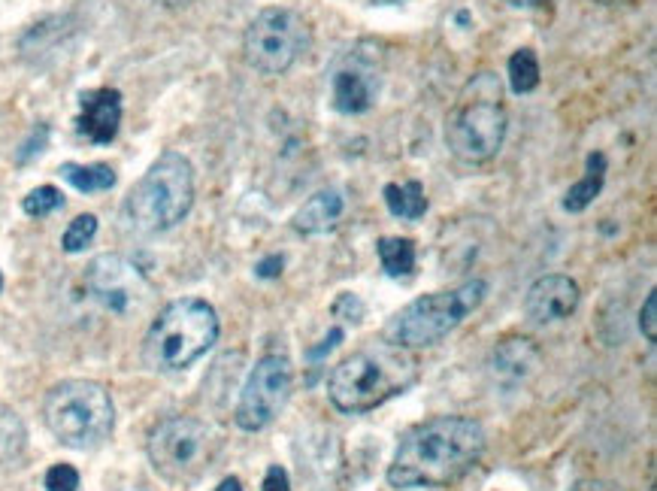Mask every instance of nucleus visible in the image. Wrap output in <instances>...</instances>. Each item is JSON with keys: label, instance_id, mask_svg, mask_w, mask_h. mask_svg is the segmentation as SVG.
Returning <instances> with one entry per match:
<instances>
[{"label": "nucleus", "instance_id": "nucleus-1", "mask_svg": "<svg viewBox=\"0 0 657 491\" xmlns=\"http://www.w3.org/2000/svg\"><path fill=\"white\" fill-rule=\"evenodd\" d=\"M485 428L470 416H436L400 437L388 482L394 488H443L467 476L485 452Z\"/></svg>", "mask_w": 657, "mask_h": 491}, {"label": "nucleus", "instance_id": "nucleus-2", "mask_svg": "<svg viewBox=\"0 0 657 491\" xmlns=\"http://www.w3.org/2000/svg\"><path fill=\"white\" fill-rule=\"evenodd\" d=\"M415 382L418 358L409 349L382 337L355 349L331 370V376H327V398L340 413L361 416L403 395Z\"/></svg>", "mask_w": 657, "mask_h": 491}, {"label": "nucleus", "instance_id": "nucleus-3", "mask_svg": "<svg viewBox=\"0 0 657 491\" xmlns=\"http://www.w3.org/2000/svg\"><path fill=\"white\" fill-rule=\"evenodd\" d=\"M509 116L503 107V88L494 73H476L446 119V146L464 164L491 161L506 140Z\"/></svg>", "mask_w": 657, "mask_h": 491}, {"label": "nucleus", "instance_id": "nucleus-4", "mask_svg": "<svg viewBox=\"0 0 657 491\" xmlns=\"http://www.w3.org/2000/svg\"><path fill=\"white\" fill-rule=\"evenodd\" d=\"M194 207V167L182 152H164L125 198V222L137 234H164Z\"/></svg>", "mask_w": 657, "mask_h": 491}, {"label": "nucleus", "instance_id": "nucleus-5", "mask_svg": "<svg viewBox=\"0 0 657 491\" xmlns=\"http://www.w3.org/2000/svg\"><path fill=\"white\" fill-rule=\"evenodd\" d=\"M218 313L200 298L167 304L146 331L143 361L155 373H176L203 358L218 340Z\"/></svg>", "mask_w": 657, "mask_h": 491}, {"label": "nucleus", "instance_id": "nucleus-6", "mask_svg": "<svg viewBox=\"0 0 657 491\" xmlns=\"http://www.w3.org/2000/svg\"><path fill=\"white\" fill-rule=\"evenodd\" d=\"M488 294L485 279H467L458 288L449 291H433L424 298L406 304L400 313L391 316L385 325V340L403 346V349H430L436 343H443Z\"/></svg>", "mask_w": 657, "mask_h": 491}, {"label": "nucleus", "instance_id": "nucleus-7", "mask_svg": "<svg viewBox=\"0 0 657 491\" xmlns=\"http://www.w3.org/2000/svg\"><path fill=\"white\" fill-rule=\"evenodd\" d=\"M46 428L70 449H97L116 428V407L109 391L94 379L58 382L43 404Z\"/></svg>", "mask_w": 657, "mask_h": 491}, {"label": "nucleus", "instance_id": "nucleus-8", "mask_svg": "<svg viewBox=\"0 0 657 491\" xmlns=\"http://www.w3.org/2000/svg\"><path fill=\"white\" fill-rule=\"evenodd\" d=\"M306 49H309V25L297 10L288 7L261 10L243 34L246 61L264 76L288 73Z\"/></svg>", "mask_w": 657, "mask_h": 491}, {"label": "nucleus", "instance_id": "nucleus-9", "mask_svg": "<svg viewBox=\"0 0 657 491\" xmlns=\"http://www.w3.org/2000/svg\"><path fill=\"white\" fill-rule=\"evenodd\" d=\"M215 455L212 431L191 416H173L149 434V461L167 482L185 485L206 473Z\"/></svg>", "mask_w": 657, "mask_h": 491}, {"label": "nucleus", "instance_id": "nucleus-10", "mask_svg": "<svg viewBox=\"0 0 657 491\" xmlns=\"http://www.w3.org/2000/svg\"><path fill=\"white\" fill-rule=\"evenodd\" d=\"M291 388H294L291 361L285 355H264L252 367V373L240 391L234 422L249 434L270 428L279 419V413L285 410V404L291 398Z\"/></svg>", "mask_w": 657, "mask_h": 491}, {"label": "nucleus", "instance_id": "nucleus-11", "mask_svg": "<svg viewBox=\"0 0 657 491\" xmlns=\"http://www.w3.org/2000/svg\"><path fill=\"white\" fill-rule=\"evenodd\" d=\"M331 107L343 116L373 110L382 91V49L370 40L340 52L331 64Z\"/></svg>", "mask_w": 657, "mask_h": 491}, {"label": "nucleus", "instance_id": "nucleus-12", "mask_svg": "<svg viewBox=\"0 0 657 491\" xmlns=\"http://www.w3.org/2000/svg\"><path fill=\"white\" fill-rule=\"evenodd\" d=\"M82 282L88 298L113 316L140 313L152 298V285L143 270L122 255H97L85 267Z\"/></svg>", "mask_w": 657, "mask_h": 491}, {"label": "nucleus", "instance_id": "nucleus-13", "mask_svg": "<svg viewBox=\"0 0 657 491\" xmlns=\"http://www.w3.org/2000/svg\"><path fill=\"white\" fill-rule=\"evenodd\" d=\"M579 301H582V291H579L576 279H570L564 273H549V276H539L527 288L524 316L533 325H552V322L573 316Z\"/></svg>", "mask_w": 657, "mask_h": 491}, {"label": "nucleus", "instance_id": "nucleus-14", "mask_svg": "<svg viewBox=\"0 0 657 491\" xmlns=\"http://www.w3.org/2000/svg\"><path fill=\"white\" fill-rule=\"evenodd\" d=\"M122 125V91L119 88H91L79 97L76 131L97 146L113 143Z\"/></svg>", "mask_w": 657, "mask_h": 491}, {"label": "nucleus", "instance_id": "nucleus-15", "mask_svg": "<svg viewBox=\"0 0 657 491\" xmlns=\"http://www.w3.org/2000/svg\"><path fill=\"white\" fill-rule=\"evenodd\" d=\"M539 361H542V355H539L533 340H527V337H506V340H500L491 349L488 370H491V376L500 385L515 388V385H524L539 370Z\"/></svg>", "mask_w": 657, "mask_h": 491}, {"label": "nucleus", "instance_id": "nucleus-16", "mask_svg": "<svg viewBox=\"0 0 657 491\" xmlns=\"http://www.w3.org/2000/svg\"><path fill=\"white\" fill-rule=\"evenodd\" d=\"M343 213H346V198H343V194L337 188H324V191H315L312 198L294 213L291 225H294L297 234L315 237V234H324V231L337 228Z\"/></svg>", "mask_w": 657, "mask_h": 491}, {"label": "nucleus", "instance_id": "nucleus-17", "mask_svg": "<svg viewBox=\"0 0 657 491\" xmlns=\"http://www.w3.org/2000/svg\"><path fill=\"white\" fill-rule=\"evenodd\" d=\"M603 182H606V155L603 152H591L585 176L579 182H573L570 191L564 194V210L567 213H585L600 198Z\"/></svg>", "mask_w": 657, "mask_h": 491}, {"label": "nucleus", "instance_id": "nucleus-18", "mask_svg": "<svg viewBox=\"0 0 657 491\" xmlns=\"http://www.w3.org/2000/svg\"><path fill=\"white\" fill-rule=\"evenodd\" d=\"M382 198H385V207L391 216L397 219H406V222H418L424 213H427V198H424V185L418 179H409L403 185L397 182H388L382 188Z\"/></svg>", "mask_w": 657, "mask_h": 491}, {"label": "nucleus", "instance_id": "nucleus-19", "mask_svg": "<svg viewBox=\"0 0 657 491\" xmlns=\"http://www.w3.org/2000/svg\"><path fill=\"white\" fill-rule=\"evenodd\" d=\"M376 252H379V261H382V270L391 276V279H406L412 276L415 270V240L409 237H382L376 243Z\"/></svg>", "mask_w": 657, "mask_h": 491}, {"label": "nucleus", "instance_id": "nucleus-20", "mask_svg": "<svg viewBox=\"0 0 657 491\" xmlns=\"http://www.w3.org/2000/svg\"><path fill=\"white\" fill-rule=\"evenodd\" d=\"M76 191H85V194H94V191H109L116 182H119V176H116V170L109 167V164H73V161H67V164H61V170H58Z\"/></svg>", "mask_w": 657, "mask_h": 491}, {"label": "nucleus", "instance_id": "nucleus-21", "mask_svg": "<svg viewBox=\"0 0 657 491\" xmlns=\"http://www.w3.org/2000/svg\"><path fill=\"white\" fill-rule=\"evenodd\" d=\"M28 446V431L19 413L7 404H0V467L16 464L25 455Z\"/></svg>", "mask_w": 657, "mask_h": 491}, {"label": "nucleus", "instance_id": "nucleus-22", "mask_svg": "<svg viewBox=\"0 0 657 491\" xmlns=\"http://www.w3.org/2000/svg\"><path fill=\"white\" fill-rule=\"evenodd\" d=\"M509 88L515 91V94H530L536 85H539V58H536V52L533 49H518V52H512V58H509Z\"/></svg>", "mask_w": 657, "mask_h": 491}, {"label": "nucleus", "instance_id": "nucleus-23", "mask_svg": "<svg viewBox=\"0 0 657 491\" xmlns=\"http://www.w3.org/2000/svg\"><path fill=\"white\" fill-rule=\"evenodd\" d=\"M61 207H64V194L55 185H40L22 201V210L34 219H46V216L58 213Z\"/></svg>", "mask_w": 657, "mask_h": 491}, {"label": "nucleus", "instance_id": "nucleus-24", "mask_svg": "<svg viewBox=\"0 0 657 491\" xmlns=\"http://www.w3.org/2000/svg\"><path fill=\"white\" fill-rule=\"evenodd\" d=\"M94 237H97V216L82 213V216H76V219L67 225V231H64V237H61V246H64V252L76 255V252H82L85 246H91Z\"/></svg>", "mask_w": 657, "mask_h": 491}, {"label": "nucleus", "instance_id": "nucleus-25", "mask_svg": "<svg viewBox=\"0 0 657 491\" xmlns=\"http://www.w3.org/2000/svg\"><path fill=\"white\" fill-rule=\"evenodd\" d=\"M49 491H79V470L73 464H52L46 470Z\"/></svg>", "mask_w": 657, "mask_h": 491}, {"label": "nucleus", "instance_id": "nucleus-26", "mask_svg": "<svg viewBox=\"0 0 657 491\" xmlns=\"http://www.w3.org/2000/svg\"><path fill=\"white\" fill-rule=\"evenodd\" d=\"M639 328H642V334H645L648 343L657 340V294H654V291L648 294L645 304H642V310H639Z\"/></svg>", "mask_w": 657, "mask_h": 491}, {"label": "nucleus", "instance_id": "nucleus-27", "mask_svg": "<svg viewBox=\"0 0 657 491\" xmlns=\"http://www.w3.org/2000/svg\"><path fill=\"white\" fill-rule=\"evenodd\" d=\"M46 140H49V128L46 125H37L34 128V134H31V140H25V146H22V152H19V164H25V161H31V158H37L43 149H46Z\"/></svg>", "mask_w": 657, "mask_h": 491}, {"label": "nucleus", "instance_id": "nucleus-28", "mask_svg": "<svg viewBox=\"0 0 657 491\" xmlns=\"http://www.w3.org/2000/svg\"><path fill=\"white\" fill-rule=\"evenodd\" d=\"M261 491H291V479H288V470L279 467V464H270L267 467V476H264V485Z\"/></svg>", "mask_w": 657, "mask_h": 491}, {"label": "nucleus", "instance_id": "nucleus-29", "mask_svg": "<svg viewBox=\"0 0 657 491\" xmlns=\"http://www.w3.org/2000/svg\"><path fill=\"white\" fill-rule=\"evenodd\" d=\"M340 310H349L346 322H361L364 319V304L355 298V294H340V301L334 304V313H340Z\"/></svg>", "mask_w": 657, "mask_h": 491}, {"label": "nucleus", "instance_id": "nucleus-30", "mask_svg": "<svg viewBox=\"0 0 657 491\" xmlns=\"http://www.w3.org/2000/svg\"><path fill=\"white\" fill-rule=\"evenodd\" d=\"M282 267H285V258H282V255H267L264 261H258L255 273H258L261 279H276V276L282 273Z\"/></svg>", "mask_w": 657, "mask_h": 491}, {"label": "nucleus", "instance_id": "nucleus-31", "mask_svg": "<svg viewBox=\"0 0 657 491\" xmlns=\"http://www.w3.org/2000/svg\"><path fill=\"white\" fill-rule=\"evenodd\" d=\"M570 491H624V488L609 479H579Z\"/></svg>", "mask_w": 657, "mask_h": 491}, {"label": "nucleus", "instance_id": "nucleus-32", "mask_svg": "<svg viewBox=\"0 0 657 491\" xmlns=\"http://www.w3.org/2000/svg\"><path fill=\"white\" fill-rule=\"evenodd\" d=\"M340 340H343V328H334L331 334H327V337L321 340V346L309 349V358H321V355H327V352H331Z\"/></svg>", "mask_w": 657, "mask_h": 491}, {"label": "nucleus", "instance_id": "nucleus-33", "mask_svg": "<svg viewBox=\"0 0 657 491\" xmlns=\"http://www.w3.org/2000/svg\"><path fill=\"white\" fill-rule=\"evenodd\" d=\"M215 491H243V482H240L237 476H228V479L218 482V488H215Z\"/></svg>", "mask_w": 657, "mask_h": 491}, {"label": "nucleus", "instance_id": "nucleus-34", "mask_svg": "<svg viewBox=\"0 0 657 491\" xmlns=\"http://www.w3.org/2000/svg\"><path fill=\"white\" fill-rule=\"evenodd\" d=\"M155 4L164 7V10H182V7L194 4V0H155Z\"/></svg>", "mask_w": 657, "mask_h": 491}, {"label": "nucleus", "instance_id": "nucleus-35", "mask_svg": "<svg viewBox=\"0 0 657 491\" xmlns=\"http://www.w3.org/2000/svg\"><path fill=\"white\" fill-rule=\"evenodd\" d=\"M509 7H515V10H521V7H545L549 0H506Z\"/></svg>", "mask_w": 657, "mask_h": 491}, {"label": "nucleus", "instance_id": "nucleus-36", "mask_svg": "<svg viewBox=\"0 0 657 491\" xmlns=\"http://www.w3.org/2000/svg\"><path fill=\"white\" fill-rule=\"evenodd\" d=\"M594 4H603V7H627V4H636V0H594Z\"/></svg>", "mask_w": 657, "mask_h": 491}, {"label": "nucleus", "instance_id": "nucleus-37", "mask_svg": "<svg viewBox=\"0 0 657 491\" xmlns=\"http://www.w3.org/2000/svg\"><path fill=\"white\" fill-rule=\"evenodd\" d=\"M373 4H397V0H373Z\"/></svg>", "mask_w": 657, "mask_h": 491}, {"label": "nucleus", "instance_id": "nucleus-38", "mask_svg": "<svg viewBox=\"0 0 657 491\" xmlns=\"http://www.w3.org/2000/svg\"><path fill=\"white\" fill-rule=\"evenodd\" d=\"M0 288H4V273H0Z\"/></svg>", "mask_w": 657, "mask_h": 491}]
</instances>
